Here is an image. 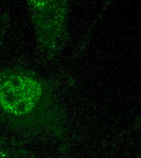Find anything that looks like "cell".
I'll return each mask as SVG.
<instances>
[{"label":"cell","mask_w":141,"mask_h":158,"mask_svg":"<svg viewBox=\"0 0 141 158\" xmlns=\"http://www.w3.org/2000/svg\"><path fill=\"white\" fill-rule=\"evenodd\" d=\"M39 48L51 53L63 34L66 0H26Z\"/></svg>","instance_id":"7a4b0ae2"},{"label":"cell","mask_w":141,"mask_h":158,"mask_svg":"<svg viewBox=\"0 0 141 158\" xmlns=\"http://www.w3.org/2000/svg\"><path fill=\"white\" fill-rule=\"evenodd\" d=\"M109 1H111V0H109Z\"/></svg>","instance_id":"277c9868"},{"label":"cell","mask_w":141,"mask_h":158,"mask_svg":"<svg viewBox=\"0 0 141 158\" xmlns=\"http://www.w3.org/2000/svg\"><path fill=\"white\" fill-rule=\"evenodd\" d=\"M17 155L13 153V151L8 147L5 142L0 140V158H13Z\"/></svg>","instance_id":"3957f363"},{"label":"cell","mask_w":141,"mask_h":158,"mask_svg":"<svg viewBox=\"0 0 141 158\" xmlns=\"http://www.w3.org/2000/svg\"><path fill=\"white\" fill-rule=\"evenodd\" d=\"M0 120L27 131H52L57 118L51 88L34 71H0Z\"/></svg>","instance_id":"6da1fadb"}]
</instances>
